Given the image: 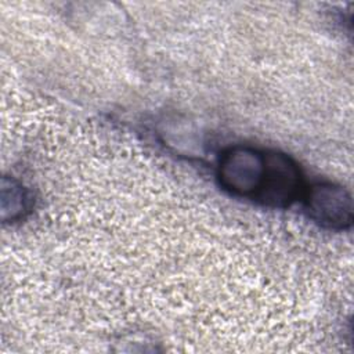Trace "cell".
<instances>
[{
	"mask_svg": "<svg viewBox=\"0 0 354 354\" xmlns=\"http://www.w3.org/2000/svg\"><path fill=\"white\" fill-rule=\"evenodd\" d=\"M264 167L266 152L246 145H235L223 152L217 176L228 192L254 199L263 183Z\"/></svg>",
	"mask_w": 354,
	"mask_h": 354,
	"instance_id": "6da1fadb",
	"label": "cell"
},
{
	"mask_svg": "<svg viewBox=\"0 0 354 354\" xmlns=\"http://www.w3.org/2000/svg\"><path fill=\"white\" fill-rule=\"evenodd\" d=\"M301 187L297 163L282 152L267 151L263 183L254 199L268 207H286L300 195Z\"/></svg>",
	"mask_w": 354,
	"mask_h": 354,
	"instance_id": "7a4b0ae2",
	"label": "cell"
},
{
	"mask_svg": "<svg viewBox=\"0 0 354 354\" xmlns=\"http://www.w3.org/2000/svg\"><path fill=\"white\" fill-rule=\"evenodd\" d=\"M308 217L329 230H346L353 223V199L342 185L324 181L313 184L304 199Z\"/></svg>",
	"mask_w": 354,
	"mask_h": 354,
	"instance_id": "3957f363",
	"label": "cell"
},
{
	"mask_svg": "<svg viewBox=\"0 0 354 354\" xmlns=\"http://www.w3.org/2000/svg\"><path fill=\"white\" fill-rule=\"evenodd\" d=\"M1 199H10V202H1L3 220H17L29 209V196L26 189L15 180H3Z\"/></svg>",
	"mask_w": 354,
	"mask_h": 354,
	"instance_id": "277c9868",
	"label": "cell"
}]
</instances>
